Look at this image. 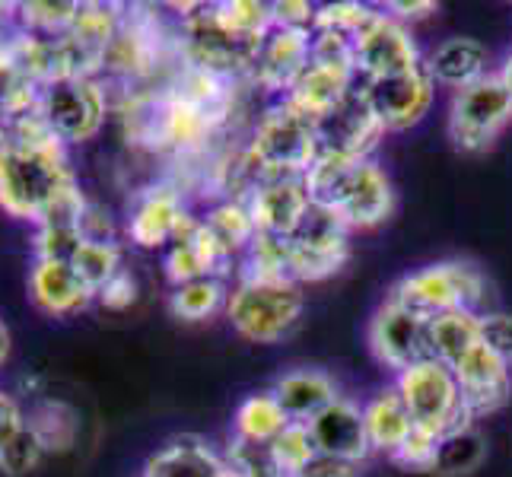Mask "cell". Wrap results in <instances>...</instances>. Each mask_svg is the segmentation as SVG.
Wrapping results in <instances>:
<instances>
[{"mask_svg":"<svg viewBox=\"0 0 512 477\" xmlns=\"http://www.w3.org/2000/svg\"><path fill=\"white\" fill-rule=\"evenodd\" d=\"M512 115V99L500 80H478L458 93L452 105V137L458 147L481 150Z\"/></svg>","mask_w":512,"mask_h":477,"instance_id":"10","label":"cell"},{"mask_svg":"<svg viewBox=\"0 0 512 477\" xmlns=\"http://www.w3.org/2000/svg\"><path fill=\"white\" fill-rule=\"evenodd\" d=\"M503 86H506V93H509V99H512V58H509V64H506V70H503V80H500Z\"/></svg>","mask_w":512,"mask_h":477,"instance_id":"45","label":"cell"},{"mask_svg":"<svg viewBox=\"0 0 512 477\" xmlns=\"http://www.w3.org/2000/svg\"><path fill=\"white\" fill-rule=\"evenodd\" d=\"M39 115L58 140H86L102 125L105 99L86 77L55 80L39 93Z\"/></svg>","mask_w":512,"mask_h":477,"instance_id":"7","label":"cell"},{"mask_svg":"<svg viewBox=\"0 0 512 477\" xmlns=\"http://www.w3.org/2000/svg\"><path fill=\"white\" fill-rule=\"evenodd\" d=\"M220 477H242V474H233V471H223Z\"/></svg>","mask_w":512,"mask_h":477,"instance_id":"48","label":"cell"},{"mask_svg":"<svg viewBox=\"0 0 512 477\" xmlns=\"http://www.w3.org/2000/svg\"><path fill=\"white\" fill-rule=\"evenodd\" d=\"M220 474H223L220 462L204 446L175 443L150 458L144 477H220Z\"/></svg>","mask_w":512,"mask_h":477,"instance_id":"26","label":"cell"},{"mask_svg":"<svg viewBox=\"0 0 512 477\" xmlns=\"http://www.w3.org/2000/svg\"><path fill=\"white\" fill-rule=\"evenodd\" d=\"M363 417H366L369 443H376L382 449H392V452L414 430L411 411H408V404H404L401 392H382L373 404H369V411Z\"/></svg>","mask_w":512,"mask_h":477,"instance_id":"22","label":"cell"},{"mask_svg":"<svg viewBox=\"0 0 512 477\" xmlns=\"http://www.w3.org/2000/svg\"><path fill=\"white\" fill-rule=\"evenodd\" d=\"M271 16H277V20L284 23V29H299V23H306L312 10L306 4H277Z\"/></svg>","mask_w":512,"mask_h":477,"instance_id":"42","label":"cell"},{"mask_svg":"<svg viewBox=\"0 0 512 477\" xmlns=\"http://www.w3.org/2000/svg\"><path fill=\"white\" fill-rule=\"evenodd\" d=\"M319 452L312 443V433L303 423H287V430L274 439L271 446V458L280 471H293L299 474L306 468V462H312V455Z\"/></svg>","mask_w":512,"mask_h":477,"instance_id":"31","label":"cell"},{"mask_svg":"<svg viewBox=\"0 0 512 477\" xmlns=\"http://www.w3.org/2000/svg\"><path fill=\"white\" fill-rule=\"evenodd\" d=\"M99 296H102V303L109 306V309H125V306H131L134 303V280H131V274L118 271L109 280V284L99 290Z\"/></svg>","mask_w":512,"mask_h":477,"instance_id":"40","label":"cell"},{"mask_svg":"<svg viewBox=\"0 0 512 477\" xmlns=\"http://www.w3.org/2000/svg\"><path fill=\"white\" fill-rule=\"evenodd\" d=\"M42 452H45V446H42L39 433H35L29 423H23V427L13 433L10 443L0 449V468L13 477H20V474H26L39 465Z\"/></svg>","mask_w":512,"mask_h":477,"instance_id":"34","label":"cell"},{"mask_svg":"<svg viewBox=\"0 0 512 477\" xmlns=\"http://www.w3.org/2000/svg\"><path fill=\"white\" fill-rule=\"evenodd\" d=\"M382 125L366 105L363 93H347L341 105L315 118V140H319V156H350L360 159L376 144Z\"/></svg>","mask_w":512,"mask_h":477,"instance_id":"12","label":"cell"},{"mask_svg":"<svg viewBox=\"0 0 512 477\" xmlns=\"http://www.w3.org/2000/svg\"><path fill=\"white\" fill-rule=\"evenodd\" d=\"M217 306H220V284H217V280H210V277L182 284L179 293L172 296V312L179 318H188V322L207 318Z\"/></svg>","mask_w":512,"mask_h":477,"instance_id":"33","label":"cell"},{"mask_svg":"<svg viewBox=\"0 0 512 477\" xmlns=\"http://www.w3.org/2000/svg\"><path fill=\"white\" fill-rule=\"evenodd\" d=\"M74 185L55 137L39 112L13 125L7 153L0 156V207L13 217L39 220L61 191Z\"/></svg>","mask_w":512,"mask_h":477,"instance_id":"1","label":"cell"},{"mask_svg":"<svg viewBox=\"0 0 512 477\" xmlns=\"http://www.w3.org/2000/svg\"><path fill=\"white\" fill-rule=\"evenodd\" d=\"M252 159L261 172H290L303 175L319 159V140H315V118L296 109L293 102L268 112L258 128Z\"/></svg>","mask_w":512,"mask_h":477,"instance_id":"4","label":"cell"},{"mask_svg":"<svg viewBox=\"0 0 512 477\" xmlns=\"http://www.w3.org/2000/svg\"><path fill=\"white\" fill-rule=\"evenodd\" d=\"M315 23H319V32L341 35V39H350L357 45L360 35L376 23V13L357 4H338V7H325L315 16Z\"/></svg>","mask_w":512,"mask_h":477,"instance_id":"32","label":"cell"},{"mask_svg":"<svg viewBox=\"0 0 512 477\" xmlns=\"http://www.w3.org/2000/svg\"><path fill=\"white\" fill-rule=\"evenodd\" d=\"M4 20L7 16L0 13V67L7 64V55H10V45H13V39H7V32H4Z\"/></svg>","mask_w":512,"mask_h":477,"instance_id":"43","label":"cell"},{"mask_svg":"<svg viewBox=\"0 0 512 477\" xmlns=\"http://www.w3.org/2000/svg\"><path fill=\"white\" fill-rule=\"evenodd\" d=\"M481 334L490 350H497L506 363H512V315H487L481 318Z\"/></svg>","mask_w":512,"mask_h":477,"instance_id":"38","label":"cell"},{"mask_svg":"<svg viewBox=\"0 0 512 477\" xmlns=\"http://www.w3.org/2000/svg\"><path fill=\"white\" fill-rule=\"evenodd\" d=\"M357 64L366 70L369 80L388 77V74H401V70H414L417 51L408 35H404L395 23L376 16V23L369 26L357 42Z\"/></svg>","mask_w":512,"mask_h":477,"instance_id":"17","label":"cell"},{"mask_svg":"<svg viewBox=\"0 0 512 477\" xmlns=\"http://www.w3.org/2000/svg\"><path fill=\"white\" fill-rule=\"evenodd\" d=\"M220 23L226 29H233L239 35H249V39H264V29L271 23V13L264 4H249V0H236V4H220L214 7Z\"/></svg>","mask_w":512,"mask_h":477,"instance_id":"35","label":"cell"},{"mask_svg":"<svg viewBox=\"0 0 512 477\" xmlns=\"http://www.w3.org/2000/svg\"><path fill=\"white\" fill-rule=\"evenodd\" d=\"M484 458V439L468 430V427H458L452 433H446L443 439L436 443V458H433V468L439 474H468L481 465Z\"/></svg>","mask_w":512,"mask_h":477,"instance_id":"27","label":"cell"},{"mask_svg":"<svg viewBox=\"0 0 512 477\" xmlns=\"http://www.w3.org/2000/svg\"><path fill=\"white\" fill-rule=\"evenodd\" d=\"M287 252H290L293 277L322 280V277L334 274L347 255L344 220L325 207L309 204L306 217L299 220V226L287 236Z\"/></svg>","mask_w":512,"mask_h":477,"instance_id":"6","label":"cell"},{"mask_svg":"<svg viewBox=\"0 0 512 477\" xmlns=\"http://www.w3.org/2000/svg\"><path fill=\"white\" fill-rule=\"evenodd\" d=\"M306 64H309V42L303 29H280L274 35H264L255 70L268 86H284V83L293 86V80L303 74Z\"/></svg>","mask_w":512,"mask_h":477,"instance_id":"19","label":"cell"},{"mask_svg":"<svg viewBox=\"0 0 512 477\" xmlns=\"http://www.w3.org/2000/svg\"><path fill=\"white\" fill-rule=\"evenodd\" d=\"M296 477H353V462H344V458L315 452L312 462H306V468L299 471Z\"/></svg>","mask_w":512,"mask_h":477,"instance_id":"39","label":"cell"},{"mask_svg":"<svg viewBox=\"0 0 512 477\" xmlns=\"http://www.w3.org/2000/svg\"><path fill=\"white\" fill-rule=\"evenodd\" d=\"M487 64V51L474 39H452L433 55V77L449 86H462L468 90L471 83H478Z\"/></svg>","mask_w":512,"mask_h":477,"instance_id":"25","label":"cell"},{"mask_svg":"<svg viewBox=\"0 0 512 477\" xmlns=\"http://www.w3.org/2000/svg\"><path fill=\"white\" fill-rule=\"evenodd\" d=\"M299 309L303 299L293 284H245L229 303V318L245 338L277 341L296 322Z\"/></svg>","mask_w":512,"mask_h":477,"instance_id":"8","label":"cell"},{"mask_svg":"<svg viewBox=\"0 0 512 477\" xmlns=\"http://www.w3.org/2000/svg\"><path fill=\"white\" fill-rule=\"evenodd\" d=\"M506 360L497 350H490L484 341L474 344L462 360L452 363V373L462 392L465 414H490L497 411L509 395V373Z\"/></svg>","mask_w":512,"mask_h":477,"instance_id":"14","label":"cell"},{"mask_svg":"<svg viewBox=\"0 0 512 477\" xmlns=\"http://www.w3.org/2000/svg\"><path fill=\"white\" fill-rule=\"evenodd\" d=\"M277 404L284 408L287 417H315L322 414L334 398V388L319 373H293L277 382L274 392Z\"/></svg>","mask_w":512,"mask_h":477,"instance_id":"23","label":"cell"},{"mask_svg":"<svg viewBox=\"0 0 512 477\" xmlns=\"http://www.w3.org/2000/svg\"><path fill=\"white\" fill-rule=\"evenodd\" d=\"M306 191L315 207H325L353 226H373L392 210V191H388L385 175L350 156L315 159L306 172Z\"/></svg>","mask_w":512,"mask_h":477,"instance_id":"2","label":"cell"},{"mask_svg":"<svg viewBox=\"0 0 512 477\" xmlns=\"http://www.w3.org/2000/svg\"><path fill=\"white\" fill-rule=\"evenodd\" d=\"M182 220H185V214L179 207V198L163 188V191L150 194V198L140 204L137 217L131 223V236H134V242L153 249V245H163L166 239H172L175 233H179Z\"/></svg>","mask_w":512,"mask_h":477,"instance_id":"21","label":"cell"},{"mask_svg":"<svg viewBox=\"0 0 512 477\" xmlns=\"http://www.w3.org/2000/svg\"><path fill=\"white\" fill-rule=\"evenodd\" d=\"M67 264L77 271V277L83 280V284L96 293L118 274V249H115V245H102V242H86L83 239L77 255L70 258Z\"/></svg>","mask_w":512,"mask_h":477,"instance_id":"29","label":"cell"},{"mask_svg":"<svg viewBox=\"0 0 512 477\" xmlns=\"http://www.w3.org/2000/svg\"><path fill=\"white\" fill-rule=\"evenodd\" d=\"M29 287H32L35 303L55 315L77 312L90 303V296H93V290L83 284L67 261H39V268L32 271Z\"/></svg>","mask_w":512,"mask_h":477,"instance_id":"18","label":"cell"},{"mask_svg":"<svg viewBox=\"0 0 512 477\" xmlns=\"http://www.w3.org/2000/svg\"><path fill=\"white\" fill-rule=\"evenodd\" d=\"M29 427L39 433L45 449H67L77 436V417L61 401H48L42 408H35Z\"/></svg>","mask_w":512,"mask_h":477,"instance_id":"30","label":"cell"},{"mask_svg":"<svg viewBox=\"0 0 512 477\" xmlns=\"http://www.w3.org/2000/svg\"><path fill=\"white\" fill-rule=\"evenodd\" d=\"M7 147H10V137H7L4 125H0V156H4V153H7Z\"/></svg>","mask_w":512,"mask_h":477,"instance_id":"47","label":"cell"},{"mask_svg":"<svg viewBox=\"0 0 512 477\" xmlns=\"http://www.w3.org/2000/svg\"><path fill=\"white\" fill-rule=\"evenodd\" d=\"M401 398L408 404L414 427L443 439L446 433L465 427V408H462V392H458L455 373L443 360H423L411 369H404L401 376Z\"/></svg>","mask_w":512,"mask_h":477,"instance_id":"3","label":"cell"},{"mask_svg":"<svg viewBox=\"0 0 512 477\" xmlns=\"http://www.w3.org/2000/svg\"><path fill=\"white\" fill-rule=\"evenodd\" d=\"M264 39H249L220 23L217 10L188 16V51L198 70H207L214 77H226L233 70L255 67L258 48Z\"/></svg>","mask_w":512,"mask_h":477,"instance_id":"9","label":"cell"},{"mask_svg":"<svg viewBox=\"0 0 512 477\" xmlns=\"http://www.w3.org/2000/svg\"><path fill=\"white\" fill-rule=\"evenodd\" d=\"M481 293V277L465 264H439V268L420 271L408 277L395 293V303L420 318L449 315V312H468V303H474Z\"/></svg>","mask_w":512,"mask_h":477,"instance_id":"5","label":"cell"},{"mask_svg":"<svg viewBox=\"0 0 512 477\" xmlns=\"http://www.w3.org/2000/svg\"><path fill=\"white\" fill-rule=\"evenodd\" d=\"M360 93L382 128H408L427 112L430 80L423 77L420 67H414V70H401V74L373 77Z\"/></svg>","mask_w":512,"mask_h":477,"instance_id":"13","label":"cell"},{"mask_svg":"<svg viewBox=\"0 0 512 477\" xmlns=\"http://www.w3.org/2000/svg\"><path fill=\"white\" fill-rule=\"evenodd\" d=\"M23 427V420H20V411H16V404L7 398V395H0V449H4L13 433Z\"/></svg>","mask_w":512,"mask_h":477,"instance_id":"41","label":"cell"},{"mask_svg":"<svg viewBox=\"0 0 512 477\" xmlns=\"http://www.w3.org/2000/svg\"><path fill=\"white\" fill-rule=\"evenodd\" d=\"M309 191L306 179L290 172H261L258 166V188L252 201V220L261 229V236L287 239L299 220L309 210Z\"/></svg>","mask_w":512,"mask_h":477,"instance_id":"11","label":"cell"},{"mask_svg":"<svg viewBox=\"0 0 512 477\" xmlns=\"http://www.w3.org/2000/svg\"><path fill=\"white\" fill-rule=\"evenodd\" d=\"M373 347L379 357L395 366V369H411L423 360L433 357V341H430V322L398 303L385 306L373 325Z\"/></svg>","mask_w":512,"mask_h":477,"instance_id":"15","label":"cell"},{"mask_svg":"<svg viewBox=\"0 0 512 477\" xmlns=\"http://www.w3.org/2000/svg\"><path fill=\"white\" fill-rule=\"evenodd\" d=\"M430 341H433V357L443 360L446 366L458 363L465 353L484 341L481 334V318L471 312H449L430 322Z\"/></svg>","mask_w":512,"mask_h":477,"instance_id":"24","label":"cell"},{"mask_svg":"<svg viewBox=\"0 0 512 477\" xmlns=\"http://www.w3.org/2000/svg\"><path fill=\"white\" fill-rule=\"evenodd\" d=\"M7 328H4V322H0V360H4L7 357Z\"/></svg>","mask_w":512,"mask_h":477,"instance_id":"46","label":"cell"},{"mask_svg":"<svg viewBox=\"0 0 512 477\" xmlns=\"http://www.w3.org/2000/svg\"><path fill=\"white\" fill-rule=\"evenodd\" d=\"M395 10H404V13H414L417 16V10H433V4H395Z\"/></svg>","mask_w":512,"mask_h":477,"instance_id":"44","label":"cell"},{"mask_svg":"<svg viewBox=\"0 0 512 477\" xmlns=\"http://www.w3.org/2000/svg\"><path fill=\"white\" fill-rule=\"evenodd\" d=\"M350 70L344 67H331V64H319L309 61L303 67V74L293 80V105L303 109L312 118H322L325 112H331L334 105H341L344 96L350 93Z\"/></svg>","mask_w":512,"mask_h":477,"instance_id":"20","label":"cell"},{"mask_svg":"<svg viewBox=\"0 0 512 477\" xmlns=\"http://www.w3.org/2000/svg\"><path fill=\"white\" fill-rule=\"evenodd\" d=\"M309 433L322 455L344 458V462H357L369 449L366 417L347 401H331L322 414H315L309 423Z\"/></svg>","mask_w":512,"mask_h":477,"instance_id":"16","label":"cell"},{"mask_svg":"<svg viewBox=\"0 0 512 477\" xmlns=\"http://www.w3.org/2000/svg\"><path fill=\"white\" fill-rule=\"evenodd\" d=\"M207 226H210V233L220 239L223 249L229 252L252 236L255 220H252V210H242L239 204H226V207L214 210V217H210Z\"/></svg>","mask_w":512,"mask_h":477,"instance_id":"36","label":"cell"},{"mask_svg":"<svg viewBox=\"0 0 512 477\" xmlns=\"http://www.w3.org/2000/svg\"><path fill=\"white\" fill-rule=\"evenodd\" d=\"M436 443H439L436 436H430V433H423V430L414 427L411 436L395 449V458H398L401 465H408V468L430 471L433 468V458H436Z\"/></svg>","mask_w":512,"mask_h":477,"instance_id":"37","label":"cell"},{"mask_svg":"<svg viewBox=\"0 0 512 477\" xmlns=\"http://www.w3.org/2000/svg\"><path fill=\"white\" fill-rule=\"evenodd\" d=\"M239 433L252 443H261V439H277L287 430V414L277 404L274 395H255L239 408Z\"/></svg>","mask_w":512,"mask_h":477,"instance_id":"28","label":"cell"}]
</instances>
